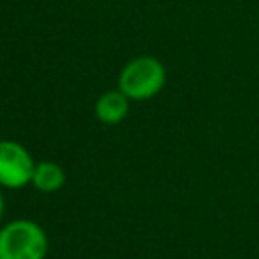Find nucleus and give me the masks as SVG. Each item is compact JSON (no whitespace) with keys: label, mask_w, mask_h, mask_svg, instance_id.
I'll list each match as a JSON object with an SVG mask.
<instances>
[{"label":"nucleus","mask_w":259,"mask_h":259,"mask_svg":"<svg viewBox=\"0 0 259 259\" xmlns=\"http://www.w3.org/2000/svg\"><path fill=\"white\" fill-rule=\"evenodd\" d=\"M34 166L30 154L20 144L10 140L0 142V186L22 188L32 182Z\"/></svg>","instance_id":"obj_3"},{"label":"nucleus","mask_w":259,"mask_h":259,"mask_svg":"<svg viewBox=\"0 0 259 259\" xmlns=\"http://www.w3.org/2000/svg\"><path fill=\"white\" fill-rule=\"evenodd\" d=\"M127 95L121 91H109L103 93L95 105V113L103 123H119L127 115Z\"/></svg>","instance_id":"obj_4"},{"label":"nucleus","mask_w":259,"mask_h":259,"mask_svg":"<svg viewBox=\"0 0 259 259\" xmlns=\"http://www.w3.org/2000/svg\"><path fill=\"white\" fill-rule=\"evenodd\" d=\"M65 182V172L59 164L55 162H40L34 166V174H32V184L42 190V192H55L63 186Z\"/></svg>","instance_id":"obj_5"},{"label":"nucleus","mask_w":259,"mask_h":259,"mask_svg":"<svg viewBox=\"0 0 259 259\" xmlns=\"http://www.w3.org/2000/svg\"><path fill=\"white\" fill-rule=\"evenodd\" d=\"M2 210H4V200H2V192H0V217H2Z\"/></svg>","instance_id":"obj_6"},{"label":"nucleus","mask_w":259,"mask_h":259,"mask_svg":"<svg viewBox=\"0 0 259 259\" xmlns=\"http://www.w3.org/2000/svg\"><path fill=\"white\" fill-rule=\"evenodd\" d=\"M166 83V69L154 57H138L119 75V91L130 99L154 97Z\"/></svg>","instance_id":"obj_2"},{"label":"nucleus","mask_w":259,"mask_h":259,"mask_svg":"<svg viewBox=\"0 0 259 259\" xmlns=\"http://www.w3.org/2000/svg\"><path fill=\"white\" fill-rule=\"evenodd\" d=\"M47 235L30 221H14L0 231V259H45Z\"/></svg>","instance_id":"obj_1"}]
</instances>
